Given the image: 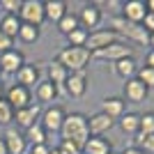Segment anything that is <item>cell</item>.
Returning <instances> with one entry per match:
<instances>
[{
    "label": "cell",
    "instance_id": "obj_2",
    "mask_svg": "<svg viewBox=\"0 0 154 154\" xmlns=\"http://www.w3.org/2000/svg\"><path fill=\"white\" fill-rule=\"evenodd\" d=\"M58 60L60 64H62L64 69L69 71V74H74V71H85V67H88V62L92 60V53L88 51V48H74V46H64L62 51L58 53Z\"/></svg>",
    "mask_w": 154,
    "mask_h": 154
},
{
    "label": "cell",
    "instance_id": "obj_21",
    "mask_svg": "<svg viewBox=\"0 0 154 154\" xmlns=\"http://www.w3.org/2000/svg\"><path fill=\"white\" fill-rule=\"evenodd\" d=\"M113 71H115L122 81H131V78H136V74H138V64H136L134 58H124V60L113 62Z\"/></svg>",
    "mask_w": 154,
    "mask_h": 154
},
{
    "label": "cell",
    "instance_id": "obj_32",
    "mask_svg": "<svg viewBox=\"0 0 154 154\" xmlns=\"http://www.w3.org/2000/svg\"><path fill=\"white\" fill-rule=\"evenodd\" d=\"M136 147H140L143 152H147V154H154V134L152 136L136 134Z\"/></svg>",
    "mask_w": 154,
    "mask_h": 154
},
{
    "label": "cell",
    "instance_id": "obj_31",
    "mask_svg": "<svg viewBox=\"0 0 154 154\" xmlns=\"http://www.w3.org/2000/svg\"><path fill=\"white\" fill-rule=\"evenodd\" d=\"M138 134H143V136H152L154 134V113H143L140 115Z\"/></svg>",
    "mask_w": 154,
    "mask_h": 154
},
{
    "label": "cell",
    "instance_id": "obj_4",
    "mask_svg": "<svg viewBox=\"0 0 154 154\" xmlns=\"http://www.w3.org/2000/svg\"><path fill=\"white\" fill-rule=\"evenodd\" d=\"M64 117H67V110L60 106V103H53L46 110H42V117H39V124L46 129V134H60V129L64 124Z\"/></svg>",
    "mask_w": 154,
    "mask_h": 154
},
{
    "label": "cell",
    "instance_id": "obj_11",
    "mask_svg": "<svg viewBox=\"0 0 154 154\" xmlns=\"http://www.w3.org/2000/svg\"><path fill=\"white\" fill-rule=\"evenodd\" d=\"M147 16V7L143 0H127L122 5V19L129 23H136V26H143V21Z\"/></svg>",
    "mask_w": 154,
    "mask_h": 154
},
{
    "label": "cell",
    "instance_id": "obj_5",
    "mask_svg": "<svg viewBox=\"0 0 154 154\" xmlns=\"http://www.w3.org/2000/svg\"><path fill=\"white\" fill-rule=\"evenodd\" d=\"M117 42H120V35H117L115 30H110V28H99V30H94V32L88 35L85 48L90 53H97V51H101V48H106V46H110V44H117Z\"/></svg>",
    "mask_w": 154,
    "mask_h": 154
},
{
    "label": "cell",
    "instance_id": "obj_37",
    "mask_svg": "<svg viewBox=\"0 0 154 154\" xmlns=\"http://www.w3.org/2000/svg\"><path fill=\"white\" fill-rule=\"evenodd\" d=\"M143 28L147 32H154V14H147L145 16V21H143Z\"/></svg>",
    "mask_w": 154,
    "mask_h": 154
},
{
    "label": "cell",
    "instance_id": "obj_30",
    "mask_svg": "<svg viewBox=\"0 0 154 154\" xmlns=\"http://www.w3.org/2000/svg\"><path fill=\"white\" fill-rule=\"evenodd\" d=\"M14 122V108L5 99H0V127H12Z\"/></svg>",
    "mask_w": 154,
    "mask_h": 154
},
{
    "label": "cell",
    "instance_id": "obj_17",
    "mask_svg": "<svg viewBox=\"0 0 154 154\" xmlns=\"http://www.w3.org/2000/svg\"><path fill=\"white\" fill-rule=\"evenodd\" d=\"M58 88L46 78V81H39L37 85H35V99H37V103L39 106H44V103H51L53 106V101L58 99Z\"/></svg>",
    "mask_w": 154,
    "mask_h": 154
},
{
    "label": "cell",
    "instance_id": "obj_38",
    "mask_svg": "<svg viewBox=\"0 0 154 154\" xmlns=\"http://www.w3.org/2000/svg\"><path fill=\"white\" fill-rule=\"evenodd\" d=\"M120 154H145L140 147H136V145H131V147H127L124 152H120Z\"/></svg>",
    "mask_w": 154,
    "mask_h": 154
},
{
    "label": "cell",
    "instance_id": "obj_18",
    "mask_svg": "<svg viewBox=\"0 0 154 154\" xmlns=\"http://www.w3.org/2000/svg\"><path fill=\"white\" fill-rule=\"evenodd\" d=\"M113 127H115V122H113L108 115H103L101 110H99V113H94L92 117H88V129H90V136H103V134H108Z\"/></svg>",
    "mask_w": 154,
    "mask_h": 154
},
{
    "label": "cell",
    "instance_id": "obj_41",
    "mask_svg": "<svg viewBox=\"0 0 154 154\" xmlns=\"http://www.w3.org/2000/svg\"><path fill=\"white\" fill-rule=\"evenodd\" d=\"M145 7H147V14H154V0H147Z\"/></svg>",
    "mask_w": 154,
    "mask_h": 154
},
{
    "label": "cell",
    "instance_id": "obj_10",
    "mask_svg": "<svg viewBox=\"0 0 154 154\" xmlns=\"http://www.w3.org/2000/svg\"><path fill=\"white\" fill-rule=\"evenodd\" d=\"M2 138H5V145H7V152L9 154H26L28 152V140H26V136H23L21 129L7 127Z\"/></svg>",
    "mask_w": 154,
    "mask_h": 154
},
{
    "label": "cell",
    "instance_id": "obj_33",
    "mask_svg": "<svg viewBox=\"0 0 154 154\" xmlns=\"http://www.w3.org/2000/svg\"><path fill=\"white\" fill-rule=\"evenodd\" d=\"M21 5H23V0H0V9H5V14H14V16H19Z\"/></svg>",
    "mask_w": 154,
    "mask_h": 154
},
{
    "label": "cell",
    "instance_id": "obj_16",
    "mask_svg": "<svg viewBox=\"0 0 154 154\" xmlns=\"http://www.w3.org/2000/svg\"><path fill=\"white\" fill-rule=\"evenodd\" d=\"M101 113L108 115L113 122H117V120L127 113V101H124L122 97H106L103 103H101Z\"/></svg>",
    "mask_w": 154,
    "mask_h": 154
},
{
    "label": "cell",
    "instance_id": "obj_36",
    "mask_svg": "<svg viewBox=\"0 0 154 154\" xmlns=\"http://www.w3.org/2000/svg\"><path fill=\"white\" fill-rule=\"evenodd\" d=\"M28 154H51V147H48V143L46 145H30Z\"/></svg>",
    "mask_w": 154,
    "mask_h": 154
},
{
    "label": "cell",
    "instance_id": "obj_8",
    "mask_svg": "<svg viewBox=\"0 0 154 154\" xmlns=\"http://www.w3.org/2000/svg\"><path fill=\"white\" fill-rule=\"evenodd\" d=\"M76 16H78V26L88 32L99 30V26H101V21H103V12L99 9V5H85Z\"/></svg>",
    "mask_w": 154,
    "mask_h": 154
},
{
    "label": "cell",
    "instance_id": "obj_20",
    "mask_svg": "<svg viewBox=\"0 0 154 154\" xmlns=\"http://www.w3.org/2000/svg\"><path fill=\"white\" fill-rule=\"evenodd\" d=\"M67 12H69V9H67V2H64V0H44V16H46V21L58 23Z\"/></svg>",
    "mask_w": 154,
    "mask_h": 154
},
{
    "label": "cell",
    "instance_id": "obj_43",
    "mask_svg": "<svg viewBox=\"0 0 154 154\" xmlns=\"http://www.w3.org/2000/svg\"><path fill=\"white\" fill-rule=\"evenodd\" d=\"M0 99H5V88H2V83H0Z\"/></svg>",
    "mask_w": 154,
    "mask_h": 154
},
{
    "label": "cell",
    "instance_id": "obj_19",
    "mask_svg": "<svg viewBox=\"0 0 154 154\" xmlns=\"http://www.w3.org/2000/svg\"><path fill=\"white\" fill-rule=\"evenodd\" d=\"M110 152H113V145L103 136H90L88 143L83 145V154H110Z\"/></svg>",
    "mask_w": 154,
    "mask_h": 154
},
{
    "label": "cell",
    "instance_id": "obj_39",
    "mask_svg": "<svg viewBox=\"0 0 154 154\" xmlns=\"http://www.w3.org/2000/svg\"><path fill=\"white\" fill-rule=\"evenodd\" d=\"M145 64H147V67H152V69H154V51H152V48H149L147 58H145Z\"/></svg>",
    "mask_w": 154,
    "mask_h": 154
},
{
    "label": "cell",
    "instance_id": "obj_44",
    "mask_svg": "<svg viewBox=\"0 0 154 154\" xmlns=\"http://www.w3.org/2000/svg\"><path fill=\"white\" fill-rule=\"evenodd\" d=\"M51 154H64V152H60L58 147H53V149H51Z\"/></svg>",
    "mask_w": 154,
    "mask_h": 154
},
{
    "label": "cell",
    "instance_id": "obj_3",
    "mask_svg": "<svg viewBox=\"0 0 154 154\" xmlns=\"http://www.w3.org/2000/svg\"><path fill=\"white\" fill-rule=\"evenodd\" d=\"M19 19H21V23L42 28L44 21H46V16H44V0H23L21 12H19Z\"/></svg>",
    "mask_w": 154,
    "mask_h": 154
},
{
    "label": "cell",
    "instance_id": "obj_6",
    "mask_svg": "<svg viewBox=\"0 0 154 154\" xmlns=\"http://www.w3.org/2000/svg\"><path fill=\"white\" fill-rule=\"evenodd\" d=\"M5 101L9 103L14 110L28 108L32 103V90L30 88H23V85H19V83H12L5 90Z\"/></svg>",
    "mask_w": 154,
    "mask_h": 154
},
{
    "label": "cell",
    "instance_id": "obj_14",
    "mask_svg": "<svg viewBox=\"0 0 154 154\" xmlns=\"http://www.w3.org/2000/svg\"><path fill=\"white\" fill-rule=\"evenodd\" d=\"M14 76H16V83H19V85L30 88V90H32V88L42 81V69H39L35 62H26L16 74H14Z\"/></svg>",
    "mask_w": 154,
    "mask_h": 154
},
{
    "label": "cell",
    "instance_id": "obj_35",
    "mask_svg": "<svg viewBox=\"0 0 154 154\" xmlns=\"http://www.w3.org/2000/svg\"><path fill=\"white\" fill-rule=\"evenodd\" d=\"M9 48H14V39H9L7 35H2V32H0V53L9 51Z\"/></svg>",
    "mask_w": 154,
    "mask_h": 154
},
{
    "label": "cell",
    "instance_id": "obj_12",
    "mask_svg": "<svg viewBox=\"0 0 154 154\" xmlns=\"http://www.w3.org/2000/svg\"><path fill=\"white\" fill-rule=\"evenodd\" d=\"M23 64H26V58L19 48H9L0 53V74H16Z\"/></svg>",
    "mask_w": 154,
    "mask_h": 154
},
{
    "label": "cell",
    "instance_id": "obj_29",
    "mask_svg": "<svg viewBox=\"0 0 154 154\" xmlns=\"http://www.w3.org/2000/svg\"><path fill=\"white\" fill-rule=\"evenodd\" d=\"M136 78L140 81L147 90H152L154 88V69L152 67H147V64H143V67H138V74H136Z\"/></svg>",
    "mask_w": 154,
    "mask_h": 154
},
{
    "label": "cell",
    "instance_id": "obj_42",
    "mask_svg": "<svg viewBox=\"0 0 154 154\" xmlns=\"http://www.w3.org/2000/svg\"><path fill=\"white\" fill-rule=\"evenodd\" d=\"M147 46H152V51H154V32H149V39H147Z\"/></svg>",
    "mask_w": 154,
    "mask_h": 154
},
{
    "label": "cell",
    "instance_id": "obj_15",
    "mask_svg": "<svg viewBox=\"0 0 154 154\" xmlns=\"http://www.w3.org/2000/svg\"><path fill=\"white\" fill-rule=\"evenodd\" d=\"M149 94V90L138 81V78H131V81H124V101H131V103H140L145 101Z\"/></svg>",
    "mask_w": 154,
    "mask_h": 154
},
{
    "label": "cell",
    "instance_id": "obj_13",
    "mask_svg": "<svg viewBox=\"0 0 154 154\" xmlns=\"http://www.w3.org/2000/svg\"><path fill=\"white\" fill-rule=\"evenodd\" d=\"M64 92L71 97V99H81L88 92V74L85 71H74L69 74L67 83H64Z\"/></svg>",
    "mask_w": 154,
    "mask_h": 154
},
{
    "label": "cell",
    "instance_id": "obj_26",
    "mask_svg": "<svg viewBox=\"0 0 154 154\" xmlns=\"http://www.w3.org/2000/svg\"><path fill=\"white\" fill-rule=\"evenodd\" d=\"M55 26H58V30L62 32L64 37H67L69 32H74L76 28H81V26H78V16H76L74 12H67V14L62 16V19H60L58 23H55Z\"/></svg>",
    "mask_w": 154,
    "mask_h": 154
},
{
    "label": "cell",
    "instance_id": "obj_34",
    "mask_svg": "<svg viewBox=\"0 0 154 154\" xmlns=\"http://www.w3.org/2000/svg\"><path fill=\"white\" fill-rule=\"evenodd\" d=\"M58 149L64 154H83V147H78L76 143H71V140H60Z\"/></svg>",
    "mask_w": 154,
    "mask_h": 154
},
{
    "label": "cell",
    "instance_id": "obj_23",
    "mask_svg": "<svg viewBox=\"0 0 154 154\" xmlns=\"http://www.w3.org/2000/svg\"><path fill=\"white\" fill-rule=\"evenodd\" d=\"M23 136H26V140H28V147H30V145H46V138H48L46 129L39 122H35L32 127H28L26 131H23Z\"/></svg>",
    "mask_w": 154,
    "mask_h": 154
},
{
    "label": "cell",
    "instance_id": "obj_45",
    "mask_svg": "<svg viewBox=\"0 0 154 154\" xmlns=\"http://www.w3.org/2000/svg\"><path fill=\"white\" fill-rule=\"evenodd\" d=\"M110 154H120V152H110Z\"/></svg>",
    "mask_w": 154,
    "mask_h": 154
},
{
    "label": "cell",
    "instance_id": "obj_7",
    "mask_svg": "<svg viewBox=\"0 0 154 154\" xmlns=\"http://www.w3.org/2000/svg\"><path fill=\"white\" fill-rule=\"evenodd\" d=\"M124 58H134V46L124 44V42H117V44H110L101 51L92 53V60H108V62H117V60Z\"/></svg>",
    "mask_w": 154,
    "mask_h": 154
},
{
    "label": "cell",
    "instance_id": "obj_9",
    "mask_svg": "<svg viewBox=\"0 0 154 154\" xmlns=\"http://www.w3.org/2000/svg\"><path fill=\"white\" fill-rule=\"evenodd\" d=\"M39 117H42V106L39 103H30L28 108L14 110V122H16V129H21V131H26L28 127L39 122Z\"/></svg>",
    "mask_w": 154,
    "mask_h": 154
},
{
    "label": "cell",
    "instance_id": "obj_22",
    "mask_svg": "<svg viewBox=\"0 0 154 154\" xmlns=\"http://www.w3.org/2000/svg\"><path fill=\"white\" fill-rule=\"evenodd\" d=\"M67 78H69V71L64 69V67L58 62V60H53V62L48 64V81H51V83L60 90V88H64Z\"/></svg>",
    "mask_w": 154,
    "mask_h": 154
},
{
    "label": "cell",
    "instance_id": "obj_1",
    "mask_svg": "<svg viewBox=\"0 0 154 154\" xmlns=\"http://www.w3.org/2000/svg\"><path fill=\"white\" fill-rule=\"evenodd\" d=\"M60 140H71L76 143L78 147H83L88 138H90V129H88V115L83 113H67L64 124L60 129Z\"/></svg>",
    "mask_w": 154,
    "mask_h": 154
},
{
    "label": "cell",
    "instance_id": "obj_27",
    "mask_svg": "<svg viewBox=\"0 0 154 154\" xmlns=\"http://www.w3.org/2000/svg\"><path fill=\"white\" fill-rule=\"evenodd\" d=\"M16 37H19L23 44H35V42L39 39V28L28 26V23H21V30H19Z\"/></svg>",
    "mask_w": 154,
    "mask_h": 154
},
{
    "label": "cell",
    "instance_id": "obj_28",
    "mask_svg": "<svg viewBox=\"0 0 154 154\" xmlns=\"http://www.w3.org/2000/svg\"><path fill=\"white\" fill-rule=\"evenodd\" d=\"M88 35H90L88 30H83V28H76L74 32H69V35H67V42H69V46H74V48H85Z\"/></svg>",
    "mask_w": 154,
    "mask_h": 154
},
{
    "label": "cell",
    "instance_id": "obj_24",
    "mask_svg": "<svg viewBox=\"0 0 154 154\" xmlns=\"http://www.w3.org/2000/svg\"><path fill=\"white\" fill-rule=\"evenodd\" d=\"M19 30H21V19H19V16H14V14H5V16L0 19V32L7 35L9 39H16Z\"/></svg>",
    "mask_w": 154,
    "mask_h": 154
},
{
    "label": "cell",
    "instance_id": "obj_40",
    "mask_svg": "<svg viewBox=\"0 0 154 154\" xmlns=\"http://www.w3.org/2000/svg\"><path fill=\"white\" fill-rule=\"evenodd\" d=\"M0 154H9V152H7V145H5V138H2V136H0Z\"/></svg>",
    "mask_w": 154,
    "mask_h": 154
},
{
    "label": "cell",
    "instance_id": "obj_25",
    "mask_svg": "<svg viewBox=\"0 0 154 154\" xmlns=\"http://www.w3.org/2000/svg\"><path fill=\"white\" fill-rule=\"evenodd\" d=\"M122 134H129V136H136L138 134V127H140V113H124L120 120H117Z\"/></svg>",
    "mask_w": 154,
    "mask_h": 154
}]
</instances>
